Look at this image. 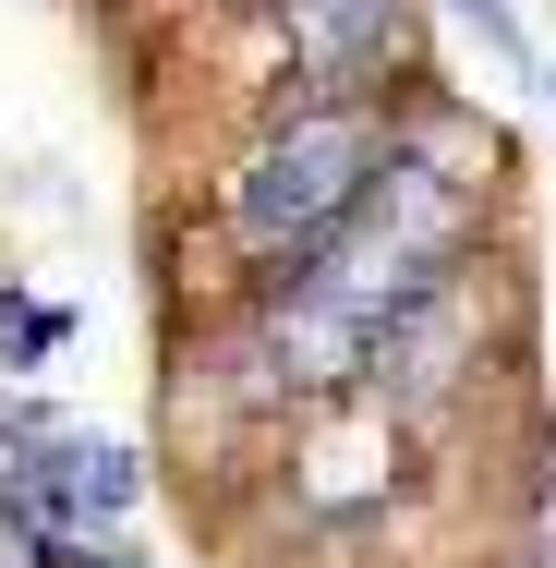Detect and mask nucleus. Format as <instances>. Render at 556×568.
Instances as JSON below:
<instances>
[{
    "mask_svg": "<svg viewBox=\"0 0 556 568\" xmlns=\"http://www.w3.org/2000/svg\"><path fill=\"white\" fill-rule=\"evenodd\" d=\"M533 85H545V98H556V61H545V49H533Z\"/></svg>",
    "mask_w": 556,
    "mask_h": 568,
    "instance_id": "obj_5",
    "label": "nucleus"
},
{
    "mask_svg": "<svg viewBox=\"0 0 556 568\" xmlns=\"http://www.w3.org/2000/svg\"><path fill=\"white\" fill-rule=\"evenodd\" d=\"M279 24H291V49H303L315 98H351V85H375V61H400L412 0H279Z\"/></svg>",
    "mask_w": 556,
    "mask_h": 568,
    "instance_id": "obj_2",
    "label": "nucleus"
},
{
    "mask_svg": "<svg viewBox=\"0 0 556 568\" xmlns=\"http://www.w3.org/2000/svg\"><path fill=\"white\" fill-rule=\"evenodd\" d=\"M447 12H459V24H472L508 73H533V24H520V0H447Z\"/></svg>",
    "mask_w": 556,
    "mask_h": 568,
    "instance_id": "obj_4",
    "label": "nucleus"
},
{
    "mask_svg": "<svg viewBox=\"0 0 556 568\" xmlns=\"http://www.w3.org/2000/svg\"><path fill=\"white\" fill-rule=\"evenodd\" d=\"M508 568H545V557H508Z\"/></svg>",
    "mask_w": 556,
    "mask_h": 568,
    "instance_id": "obj_6",
    "label": "nucleus"
},
{
    "mask_svg": "<svg viewBox=\"0 0 556 568\" xmlns=\"http://www.w3.org/2000/svg\"><path fill=\"white\" fill-rule=\"evenodd\" d=\"M387 133H400V110H387L375 85H351V98H303L291 121H266V133L242 145V170H230V242H242L254 266H291V254H303V242L375 182Z\"/></svg>",
    "mask_w": 556,
    "mask_h": 568,
    "instance_id": "obj_1",
    "label": "nucleus"
},
{
    "mask_svg": "<svg viewBox=\"0 0 556 568\" xmlns=\"http://www.w3.org/2000/svg\"><path fill=\"white\" fill-rule=\"evenodd\" d=\"M61 339H73V315H61V303H24V291H0V351H12V363H49Z\"/></svg>",
    "mask_w": 556,
    "mask_h": 568,
    "instance_id": "obj_3",
    "label": "nucleus"
}]
</instances>
